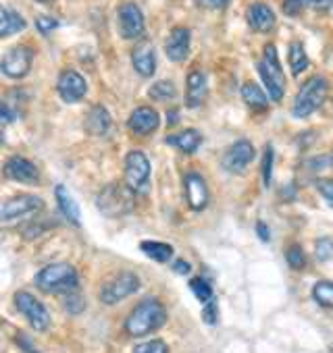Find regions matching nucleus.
<instances>
[{
    "instance_id": "nucleus-1",
    "label": "nucleus",
    "mask_w": 333,
    "mask_h": 353,
    "mask_svg": "<svg viewBox=\"0 0 333 353\" xmlns=\"http://www.w3.org/2000/svg\"><path fill=\"white\" fill-rule=\"evenodd\" d=\"M166 322V310L156 299L140 301L125 320V330L129 336H144L158 330Z\"/></svg>"
},
{
    "instance_id": "nucleus-2",
    "label": "nucleus",
    "mask_w": 333,
    "mask_h": 353,
    "mask_svg": "<svg viewBox=\"0 0 333 353\" xmlns=\"http://www.w3.org/2000/svg\"><path fill=\"white\" fill-rule=\"evenodd\" d=\"M36 285H38V289H42L46 293H69V291L77 289L79 276L71 264L55 262V264L44 266L36 274Z\"/></svg>"
},
{
    "instance_id": "nucleus-3",
    "label": "nucleus",
    "mask_w": 333,
    "mask_h": 353,
    "mask_svg": "<svg viewBox=\"0 0 333 353\" xmlns=\"http://www.w3.org/2000/svg\"><path fill=\"white\" fill-rule=\"evenodd\" d=\"M135 194L125 183H111L102 188V192L96 198L98 210L108 219H121L133 210Z\"/></svg>"
},
{
    "instance_id": "nucleus-4",
    "label": "nucleus",
    "mask_w": 333,
    "mask_h": 353,
    "mask_svg": "<svg viewBox=\"0 0 333 353\" xmlns=\"http://www.w3.org/2000/svg\"><path fill=\"white\" fill-rule=\"evenodd\" d=\"M327 90H329V85L321 75L304 81L294 98V108H292L294 117L304 119V117H310L314 110H318L327 98Z\"/></svg>"
},
{
    "instance_id": "nucleus-5",
    "label": "nucleus",
    "mask_w": 333,
    "mask_h": 353,
    "mask_svg": "<svg viewBox=\"0 0 333 353\" xmlns=\"http://www.w3.org/2000/svg\"><path fill=\"white\" fill-rule=\"evenodd\" d=\"M258 73L263 77V83L267 88V94L271 96L273 102H279L283 98L285 92V77L279 65V57H277V48L273 44L265 46L263 52V61L258 63Z\"/></svg>"
},
{
    "instance_id": "nucleus-6",
    "label": "nucleus",
    "mask_w": 333,
    "mask_h": 353,
    "mask_svg": "<svg viewBox=\"0 0 333 353\" xmlns=\"http://www.w3.org/2000/svg\"><path fill=\"white\" fill-rule=\"evenodd\" d=\"M150 181V160L144 152H129L125 156V185L133 194H146Z\"/></svg>"
},
{
    "instance_id": "nucleus-7",
    "label": "nucleus",
    "mask_w": 333,
    "mask_h": 353,
    "mask_svg": "<svg viewBox=\"0 0 333 353\" xmlns=\"http://www.w3.org/2000/svg\"><path fill=\"white\" fill-rule=\"evenodd\" d=\"M15 305L28 318V322H30V326L34 330H38V332L48 330V326H50V314H48V310L44 307V303L36 295H32L28 291H17L15 293Z\"/></svg>"
},
{
    "instance_id": "nucleus-8",
    "label": "nucleus",
    "mask_w": 333,
    "mask_h": 353,
    "mask_svg": "<svg viewBox=\"0 0 333 353\" xmlns=\"http://www.w3.org/2000/svg\"><path fill=\"white\" fill-rule=\"evenodd\" d=\"M140 289V279L133 272H119L111 281H106L100 289V301L106 305H115L125 297L133 295Z\"/></svg>"
},
{
    "instance_id": "nucleus-9",
    "label": "nucleus",
    "mask_w": 333,
    "mask_h": 353,
    "mask_svg": "<svg viewBox=\"0 0 333 353\" xmlns=\"http://www.w3.org/2000/svg\"><path fill=\"white\" fill-rule=\"evenodd\" d=\"M42 208H44V202L38 196H15L0 206V221L3 223L26 221V219H32Z\"/></svg>"
},
{
    "instance_id": "nucleus-10",
    "label": "nucleus",
    "mask_w": 333,
    "mask_h": 353,
    "mask_svg": "<svg viewBox=\"0 0 333 353\" xmlns=\"http://www.w3.org/2000/svg\"><path fill=\"white\" fill-rule=\"evenodd\" d=\"M32 61H34L32 48H28V46H15V48H11L3 57V61H0V71H3L11 79H21V77H26L30 73Z\"/></svg>"
},
{
    "instance_id": "nucleus-11",
    "label": "nucleus",
    "mask_w": 333,
    "mask_h": 353,
    "mask_svg": "<svg viewBox=\"0 0 333 353\" xmlns=\"http://www.w3.org/2000/svg\"><path fill=\"white\" fill-rule=\"evenodd\" d=\"M119 30L125 40H133L144 34V15L137 5L123 3L119 7Z\"/></svg>"
},
{
    "instance_id": "nucleus-12",
    "label": "nucleus",
    "mask_w": 333,
    "mask_h": 353,
    "mask_svg": "<svg viewBox=\"0 0 333 353\" xmlns=\"http://www.w3.org/2000/svg\"><path fill=\"white\" fill-rule=\"evenodd\" d=\"M254 160V145L248 139H240L236 141L223 156V168L227 172L240 174L250 162Z\"/></svg>"
},
{
    "instance_id": "nucleus-13",
    "label": "nucleus",
    "mask_w": 333,
    "mask_h": 353,
    "mask_svg": "<svg viewBox=\"0 0 333 353\" xmlns=\"http://www.w3.org/2000/svg\"><path fill=\"white\" fill-rule=\"evenodd\" d=\"M57 90H59V96H61L65 102L73 104V102H79V100L86 96L88 83H86V79H84L77 71L67 69V71H63V73L59 75Z\"/></svg>"
},
{
    "instance_id": "nucleus-14",
    "label": "nucleus",
    "mask_w": 333,
    "mask_h": 353,
    "mask_svg": "<svg viewBox=\"0 0 333 353\" xmlns=\"http://www.w3.org/2000/svg\"><path fill=\"white\" fill-rule=\"evenodd\" d=\"M3 170H5V176H7V179L19 181V183L34 185V183L40 181V172H38L36 164L30 162V160L23 158V156H13V158H9Z\"/></svg>"
},
{
    "instance_id": "nucleus-15",
    "label": "nucleus",
    "mask_w": 333,
    "mask_h": 353,
    "mask_svg": "<svg viewBox=\"0 0 333 353\" xmlns=\"http://www.w3.org/2000/svg\"><path fill=\"white\" fill-rule=\"evenodd\" d=\"M186 185V198L192 210H204L209 204V188L207 181L202 179V174L196 170H190L184 179Z\"/></svg>"
},
{
    "instance_id": "nucleus-16",
    "label": "nucleus",
    "mask_w": 333,
    "mask_h": 353,
    "mask_svg": "<svg viewBox=\"0 0 333 353\" xmlns=\"http://www.w3.org/2000/svg\"><path fill=\"white\" fill-rule=\"evenodd\" d=\"M164 52L173 63H182L190 54V30L175 28L164 42Z\"/></svg>"
},
{
    "instance_id": "nucleus-17",
    "label": "nucleus",
    "mask_w": 333,
    "mask_h": 353,
    "mask_svg": "<svg viewBox=\"0 0 333 353\" xmlns=\"http://www.w3.org/2000/svg\"><path fill=\"white\" fill-rule=\"evenodd\" d=\"M129 129L135 133V135H150L152 131L158 129L160 125V117L154 108L150 106H140L131 112L129 117Z\"/></svg>"
},
{
    "instance_id": "nucleus-18",
    "label": "nucleus",
    "mask_w": 333,
    "mask_h": 353,
    "mask_svg": "<svg viewBox=\"0 0 333 353\" xmlns=\"http://www.w3.org/2000/svg\"><path fill=\"white\" fill-rule=\"evenodd\" d=\"M131 63L133 69L142 75V77H150L156 71V57H154V48L148 40L137 42L131 50Z\"/></svg>"
},
{
    "instance_id": "nucleus-19",
    "label": "nucleus",
    "mask_w": 333,
    "mask_h": 353,
    "mask_svg": "<svg viewBox=\"0 0 333 353\" xmlns=\"http://www.w3.org/2000/svg\"><path fill=\"white\" fill-rule=\"evenodd\" d=\"M207 98V77L202 71L194 69L190 71L188 75V81H186V104L190 108H198Z\"/></svg>"
},
{
    "instance_id": "nucleus-20",
    "label": "nucleus",
    "mask_w": 333,
    "mask_h": 353,
    "mask_svg": "<svg viewBox=\"0 0 333 353\" xmlns=\"http://www.w3.org/2000/svg\"><path fill=\"white\" fill-rule=\"evenodd\" d=\"M248 26L258 34H267L275 28V13L271 11V7L263 3H254L248 9Z\"/></svg>"
},
{
    "instance_id": "nucleus-21",
    "label": "nucleus",
    "mask_w": 333,
    "mask_h": 353,
    "mask_svg": "<svg viewBox=\"0 0 333 353\" xmlns=\"http://www.w3.org/2000/svg\"><path fill=\"white\" fill-rule=\"evenodd\" d=\"M55 198H57V204H59L61 214H63L71 225H79V223H82L79 206H77V202L71 198V194L67 192L65 185H57V188H55Z\"/></svg>"
},
{
    "instance_id": "nucleus-22",
    "label": "nucleus",
    "mask_w": 333,
    "mask_h": 353,
    "mask_svg": "<svg viewBox=\"0 0 333 353\" xmlns=\"http://www.w3.org/2000/svg\"><path fill=\"white\" fill-rule=\"evenodd\" d=\"M84 123H86V129H88L90 135H104L108 131V127H111V114H108V110L104 106L98 104V106L88 110Z\"/></svg>"
},
{
    "instance_id": "nucleus-23",
    "label": "nucleus",
    "mask_w": 333,
    "mask_h": 353,
    "mask_svg": "<svg viewBox=\"0 0 333 353\" xmlns=\"http://www.w3.org/2000/svg\"><path fill=\"white\" fill-rule=\"evenodd\" d=\"M166 141H169L171 145H175L178 150H182L184 154H194L202 143V135L196 129H186L178 135L166 137Z\"/></svg>"
},
{
    "instance_id": "nucleus-24",
    "label": "nucleus",
    "mask_w": 333,
    "mask_h": 353,
    "mask_svg": "<svg viewBox=\"0 0 333 353\" xmlns=\"http://www.w3.org/2000/svg\"><path fill=\"white\" fill-rule=\"evenodd\" d=\"M26 28V21L19 13L0 7V38H7L13 34H19Z\"/></svg>"
},
{
    "instance_id": "nucleus-25",
    "label": "nucleus",
    "mask_w": 333,
    "mask_h": 353,
    "mask_svg": "<svg viewBox=\"0 0 333 353\" xmlns=\"http://www.w3.org/2000/svg\"><path fill=\"white\" fill-rule=\"evenodd\" d=\"M140 250L148 258H152L154 262H160V264L169 262L171 256H173V248L169 243H160V241H142L140 243Z\"/></svg>"
},
{
    "instance_id": "nucleus-26",
    "label": "nucleus",
    "mask_w": 333,
    "mask_h": 353,
    "mask_svg": "<svg viewBox=\"0 0 333 353\" xmlns=\"http://www.w3.org/2000/svg\"><path fill=\"white\" fill-rule=\"evenodd\" d=\"M242 98L244 102L254 108V110H267L269 106V100H267V94L256 85V83H244L242 88Z\"/></svg>"
},
{
    "instance_id": "nucleus-27",
    "label": "nucleus",
    "mask_w": 333,
    "mask_h": 353,
    "mask_svg": "<svg viewBox=\"0 0 333 353\" xmlns=\"http://www.w3.org/2000/svg\"><path fill=\"white\" fill-rule=\"evenodd\" d=\"M287 61H289L292 73H294L296 77H298L300 73L306 71V67H308V57H306V50H304V46H302L300 42H294V44L289 46V57H287Z\"/></svg>"
},
{
    "instance_id": "nucleus-28",
    "label": "nucleus",
    "mask_w": 333,
    "mask_h": 353,
    "mask_svg": "<svg viewBox=\"0 0 333 353\" xmlns=\"http://www.w3.org/2000/svg\"><path fill=\"white\" fill-rule=\"evenodd\" d=\"M312 299L323 307H333V283L321 281L312 287Z\"/></svg>"
},
{
    "instance_id": "nucleus-29",
    "label": "nucleus",
    "mask_w": 333,
    "mask_h": 353,
    "mask_svg": "<svg viewBox=\"0 0 333 353\" xmlns=\"http://www.w3.org/2000/svg\"><path fill=\"white\" fill-rule=\"evenodd\" d=\"M150 98L156 100V102H166V100H171L175 98V85L171 81H156L152 88H150Z\"/></svg>"
},
{
    "instance_id": "nucleus-30",
    "label": "nucleus",
    "mask_w": 333,
    "mask_h": 353,
    "mask_svg": "<svg viewBox=\"0 0 333 353\" xmlns=\"http://www.w3.org/2000/svg\"><path fill=\"white\" fill-rule=\"evenodd\" d=\"M190 289H192V293L196 295V299L202 301V303H207V301L213 299V287H211L204 279H200V276H196V279L190 281Z\"/></svg>"
},
{
    "instance_id": "nucleus-31",
    "label": "nucleus",
    "mask_w": 333,
    "mask_h": 353,
    "mask_svg": "<svg viewBox=\"0 0 333 353\" xmlns=\"http://www.w3.org/2000/svg\"><path fill=\"white\" fill-rule=\"evenodd\" d=\"M285 260L287 264L294 268V270H302L304 264H306V256H304V250L300 245H289L287 252H285Z\"/></svg>"
},
{
    "instance_id": "nucleus-32",
    "label": "nucleus",
    "mask_w": 333,
    "mask_h": 353,
    "mask_svg": "<svg viewBox=\"0 0 333 353\" xmlns=\"http://www.w3.org/2000/svg\"><path fill=\"white\" fill-rule=\"evenodd\" d=\"M314 256H316V260H321V262L333 260V239L321 237V239L314 243Z\"/></svg>"
},
{
    "instance_id": "nucleus-33",
    "label": "nucleus",
    "mask_w": 333,
    "mask_h": 353,
    "mask_svg": "<svg viewBox=\"0 0 333 353\" xmlns=\"http://www.w3.org/2000/svg\"><path fill=\"white\" fill-rule=\"evenodd\" d=\"M273 160H275L273 148L267 145L265 148V156H263V183H265V188H269L271 179H273Z\"/></svg>"
},
{
    "instance_id": "nucleus-34",
    "label": "nucleus",
    "mask_w": 333,
    "mask_h": 353,
    "mask_svg": "<svg viewBox=\"0 0 333 353\" xmlns=\"http://www.w3.org/2000/svg\"><path fill=\"white\" fill-rule=\"evenodd\" d=\"M133 353H169L164 341H146L133 347Z\"/></svg>"
},
{
    "instance_id": "nucleus-35",
    "label": "nucleus",
    "mask_w": 333,
    "mask_h": 353,
    "mask_svg": "<svg viewBox=\"0 0 333 353\" xmlns=\"http://www.w3.org/2000/svg\"><path fill=\"white\" fill-rule=\"evenodd\" d=\"M314 188L325 198V202L333 208V179H316Z\"/></svg>"
},
{
    "instance_id": "nucleus-36",
    "label": "nucleus",
    "mask_w": 333,
    "mask_h": 353,
    "mask_svg": "<svg viewBox=\"0 0 333 353\" xmlns=\"http://www.w3.org/2000/svg\"><path fill=\"white\" fill-rule=\"evenodd\" d=\"M306 5H308V0H283V13L287 17H296L304 11Z\"/></svg>"
},
{
    "instance_id": "nucleus-37",
    "label": "nucleus",
    "mask_w": 333,
    "mask_h": 353,
    "mask_svg": "<svg viewBox=\"0 0 333 353\" xmlns=\"http://www.w3.org/2000/svg\"><path fill=\"white\" fill-rule=\"evenodd\" d=\"M65 305H67V310H69L71 314H79V312H84V307H86V301H84V297H82V295H77L75 291H69Z\"/></svg>"
},
{
    "instance_id": "nucleus-38",
    "label": "nucleus",
    "mask_w": 333,
    "mask_h": 353,
    "mask_svg": "<svg viewBox=\"0 0 333 353\" xmlns=\"http://www.w3.org/2000/svg\"><path fill=\"white\" fill-rule=\"evenodd\" d=\"M202 318H204V322H207V324H217V320H219V310H217L215 299H211V301H207V303H204Z\"/></svg>"
},
{
    "instance_id": "nucleus-39",
    "label": "nucleus",
    "mask_w": 333,
    "mask_h": 353,
    "mask_svg": "<svg viewBox=\"0 0 333 353\" xmlns=\"http://www.w3.org/2000/svg\"><path fill=\"white\" fill-rule=\"evenodd\" d=\"M36 28H38L42 34H50V32H55V30L59 28V21L53 19V17H38V19H36Z\"/></svg>"
},
{
    "instance_id": "nucleus-40",
    "label": "nucleus",
    "mask_w": 333,
    "mask_h": 353,
    "mask_svg": "<svg viewBox=\"0 0 333 353\" xmlns=\"http://www.w3.org/2000/svg\"><path fill=\"white\" fill-rule=\"evenodd\" d=\"M13 121H15L13 108H11L7 102L0 100V123H3V125H9V123H13Z\"/></svg>"
},
{
    "instance_id": "nucleus-41",
    "label": "nucleus",
    "mask_w": 333,
    "mask_h": 353,
    "mask_svg": "<svg viewBox=\"0 0 333 353\" xmlns=\"http://www.w3.org/2000/svg\"><path fill=\"white\" fill-rule=\"evenodd\" d=\"M198 5L204 9H225L227 0H198Z\"/></svg>"
},
{
    "instance_id": "nucleus-42",
    "label": "nucleus",
    "mask_w": 333,
    "mask_h": 353,
    "mask_svg": "<svg viewBox=\"0 0 333 353\" xmlns=\"http://www.w3.org/2000/svg\"><path fill=\"white\" fill-rule=\"evenodd\" d=\"M308 5L316 11H327L333 5V0H308Z\"/></svg>"
},
{
    "instance_id": "nucleus-43",
    "label": "nucleus",
    "mask_w": 333,
    "mask_h": 353,
    "mask_svg": "<svg viewBox=\"0 0 333 353\" xmlns=\"http://www.w3.org/2000/svg\"><path fill=\"white\" fill-rule=\"evenodd\" d=\"M256 233H258L260 241H265V243L271 239V233H269V229L265 227V223H258V225H256Z\"/></svg>"
},
{
    "instance_id": "nucleus-44",
    "label": "nucleus",
    "mask_w": 333,
    "mask_h": 353,
    "mask_svg": "<svg viewBox=\"0 0 333 353\" xmlns=\"http://www.w3.org/2000/svg\"><path fill=\"white\" fill-rule=\"evenodd\" d=\"M173 270H175V272H180V274H188V272H190V264H188V262H184V260H178V262H175V266H173Z\"/></svg>"
},
{
    "instance_id": "nucleus-45",
    "label": "nucleus",
    "mask_w": 333,
    "mask_h": 353,
    "mask_svg": "<svg viewBox=\"0 0 333 353\" xmlns=\"http://www.w3.org/2000/svg\"><path fill=\"white\" fill-rule=\"evenodd\" d=\"M175 117H178V112L171 110V112H169V125H175Z\"/></svg>"
},
{
    "instance_id": "nucleus-46",
    "label": "nucleus",
    "mask_w": 333,
    "mask_h": 353,
    "mask_svg": "<svg viewBox=\"0 0 333 353\" xmlns=\"http://www.w3.org/2000/svg\"><path fill=\"white\" fill-rule=\"evenodd\" d=\"M3 137H5V125L0 123V141H3Z\"/></svg>"
},
{
    "instance_id": "nucleus-47",
    "label": "nucleus",
    "mask_w": 333,
    "mask_h": 353,
    "mask_svg": "<svg viewBox=\"0 0 333 353\" xmlns=\"http://www.w3.org/2000/svg\"><path fill=\"white\" fill-rule=\"evenodd\" d=\"M329 166H333V154H329Z\"/></svg>"
},
{
    "instance_id": "nucleus-48",
    "label": "nucleus",
    "mask_w": 333,
    "mask_h": 353,
    "mask_svg": "<svg viewBox=\"0 0 333 353\" xmlns=\"http://www.w3.org/2000/svg\"><path fill=\"white\" fill-rule=\"evenodd\" d=\"M38 3H53V0H38Z\"/></svg>"
}]
</instances>
